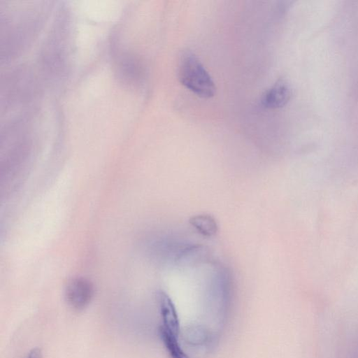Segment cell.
I'll return each mask as SVG.
<instances>
[{
	"label": "cell",
	"instance_id": "cell-2",
	"mask_svg": "<svg viewBox=\"0 0 358 358\" xmlns=\"http://www.w3.org/2000/svg\"><path fill=\"white\" fill-rule=\"evenodd\" d=\"M94 296L93 284L87 278L76 277L69 281L65 289L68 304L76 310L85 308Z\"/></svg>",
	"mask_w": 358,
	"mask_h": 358
},
{
	"label": "cell",
	"instance_id": "cell-3",
	"mask_svg": "<svg viewBox=\"0 0 358 358\" xmlns=\"http://www.w3.org/2000/svg\"><path fill=\"white\" fill-rule=\"evenodd\" d=\"M157 297L162 320L160 328L179 336L180 331L179 318L171 299L164 291H159Z\"/></svg>",
	"mask_w": 358,
	"mask_h": 358
},
{
	"label": "cell",
	"instance_id": "cell-5",
	"mask_svg": "<svg viewBox=\"0 0 358 358\" xmlns=\"http://www.w3.org/2000/svg\"><path fill=\"white\" fill-rule=\"evenodd\" d=\"M189 222L192 227L204 236H213L217 231V224L215 218L210 215H196L191 217Z\"/></svg>",
	"mask_w": 358,
	"mask_h": 358
},
{
	"label": "cell",
	"instance_id": "cell-7",
	"mask_svg": "<svg viewBox=\"0 0 358 358\" xmlns=\"http://www.w3.org/2000/svg\"><path fill=\"white\" fill-rule=\"evenodd\" d=\"M26 358H43L42 352L39 348L32 349Z\"/></svg>",
	"mask_w": 358,
	"mask_h": 358
},
{
	"label": "cell",
	"instance_id": "cell-4",
	"mask_svg": "<svg viewBox=\"0 0 358 358\" xmlns=\"http://www.w3.org/2000/svg\"><path fill=\"white\" fill-rule=\"evenodd\" d=\"M290 97L291 90L288 85L279 80L264 92L262 96V103L267 108H279L285 106Z\"/></svg>",
	"mask_w": 358,
	"mask_h": 358
},
{
	"label": "cell",
	"instance_id": "cell-1",
	"mask_svg": "<svg viewBox=\"0 0 358 358\" xmlns=\"http://www.w3.org/2000/svg\"><path fill=\"white\" fill-rule=\"evenodd\" d=\"M180 83L201 98H210L215 93V83L199 58L191 51L185 52L178 71Z\"/></svg>",
	"mask_w": 358,
	"mask_h": 358
},
{
	"label": "cell",
	"instance_id": "cell-6",
	"mask_svg": "<svg viewBox=\"0 0 358 358\" xmlns=\"http://www.w3.org/2000/svg\"><path fill=\"white\" fill-rule=\"evenodd\" d=\"M162 340L171 358H189L180 345L178 337L159 328Z\"/></svg>",
	"mask_w": 358,
	"mask_h": 358
},
{
	"label": "cell",
	"instance_id": "cell-8",
	"mask_svg": "<svg viewBox=\"0 0 358 358\" xmlns=\"http://www.w3.org/2000/svg\"><path fill=\"white\" fill-rule=\"evenodd\" d=\"M352 357L358 358V338L357 339L353 348H352Z\"/></svg>",
	"mask_w": 358,
	"mask_h": 358
}]
</instances>
